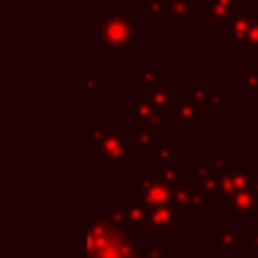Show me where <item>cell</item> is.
<instances>
[{
    "instance_id": "1",
    "label": "cell",
    "mask_w": 258,
    "mask_h": 258,
    "mask_svg": "<svg viewBox=\"0 0 258 258\" xmlns=\"http://www.w3.org/2000/svg\"><path fill=\"white\" fill-rule=\"evenodd\" d=\"M105 40L111 42L113 48H121L123 44L129 42V34H127V20H119L113 18L111 22L105 24Z\"/></svg>"
},
{
    "instance_id": "2",
    "label": "cell",
    "mask_w": 258,
    "mask_h": 258,
    "mask_svg": "<svg viewBox=\"0 0 258 258\" xmlns=\"http://www.w3.org/2000/svg\"><path fill=\"white\" fill-rule=\"evenodd\" d=\"M165 196H167V194H165V187H161V185L157 183V187H153L145 198H147L149 204H161V202L165 200Z\"/></svg>"
}]
</instances>
